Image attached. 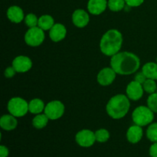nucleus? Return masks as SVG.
Returning a JSON list of instances; mask_svg holds the SVG:
<instances>
[{
    "label": "nucleus",
    "instance_id": "nucleus-31",
    "mask_svg": "<svg viewBox=\"0 0 157 157\" xmlns=\"http://www.w3.org/2000/svg\"><path fill=\"white\" fill-rule=\"evenodd\" d=\"M149 153L151 157H157V143H153L150 146Z\"/></svg>",
    "mask_w": 157,
    "mask_h": 157
},
{
    "label": "nucleus",
    "instance_id": "nucleus-21",
    "mask_svg": "<svg viewBox=\"0 0 157 157\" xmlns=\"http://www.w3.org/2000/svg\"><path fill=\"white\" fill-rule=\"evenodd\" d=\"M49 121V118L46 116L44 113L36 114L32 119V125L35 129L41 130L44 128L48 125Z\"/></svg>",
    "mask_w": 157,
    "mask_h": 157
},
{
    "label": "nucleus",
    "instance_id": "nucleus-33",
    "mask_svg": "<svg viewBox=\"0 0 157 157\" xmlns=\"http://www.w3.org/2000/svg\"><path fill=\"white\" fill-rule=\"evenodd\" d=\"M156 63H157V57H156Z\"/></svg>",
    "mask_w": 157,
    "mask_h": 157
},
{
    "label": "nucleus",
    "instance_id": "nucleus-23",
    "mask_svg": "<svg viewBox=\"0 0 157 157\" xmlns=\"http://www.w3.org/2000/svg\"><path fill=\"white\" fill-rule=\"evenodd\" d=\"M95 133V137H96V141L101 144H104V143L107 142L110 137V132L104 128L99 129L97 130Z\"/></svg>",
    "mask_w": 157,
    "mask_h": 157
},
{
    "label": "nucleus",
    "instance_id": "nucleus-24",
    "mask_svg": "<svg viewBox=\"0 0 157 157\" xmlns=\"http://www.w3.org/2000/svg\"><path fill=\"white\" fill-rule=\"evenodd\" d=\"M147 137L152 143H157V122L152 123L147 130Z\"/></svg>",
    "mask_w": 157,
    "mask_h": 157
},
{
    "label": "nucleus",
    "instance_id": "nucleus-3",
    "mask_svg": "<svg viewBox=\"0 0 157 157\" xmlns=\"http://www.w3.org/2000/svg\"><path fill=\"white\" fill-rule=\"evenodd\" d=\"M130 100L125 94L114 95L107 102L106 111L110 117L114 120L124 118L130 108Z\"/></svg>",
    "mask_w": 157,
    "mask_h": 157
},
{
    "label": "nucleus",
    "instance_id": "nucleus-2",
    "mask_svg": "<svg viewBox=\"0 0 157 157\" xmlns=\"http://www.w3.org/2000/svg\"><path fill=\"white\" fill-rule=\"evenodd\" d=\"M123 35L117 29H110L101 37L100 49L104 55L112 57L120 52L123 45Z\"/></svg>",
    "mask_w": 157,
    "mask_h": 157
},
{
    "label": "nucleus",
    "instance_id": "nucleus-14",
    "mask_svg": "<svg viewBox=\"0 0 157 157\" xmlns=\"http://www.w3.org/2000/svg\"><path fill=\"white\" fill-rule=\"evenodd\" d=\"M143 136H144V130L142 127L136 124H133L129 127L126 133L127 141L133 144H138L142 140Z\"/></svg>",
    "mask_w": 157,
    "mask_h": 157
},
{
    "label": "nucleus",
    "instance_id": "nucleus-12",
    "mask_svg": "<svg viewBox=\"0 0 157 157\" xmlns=\"http://www.w3.org/2000/svg\"><path fill=\"white\" fill-rule=\"evenodd\" d=\"M72 23L79 29H83L88 25L90 21L89 14L85 10L81 9H76L71 16Z\"/></svg>",
    "mask_w": 157,
    "mask_h": 157
},
{
    "label": "nucleus",
    "instance_id": "nucleus-27",
    "mask_svg": "<svg viewBox=\"0 0 157 157\" xmlns=\"http://www.w3.org/2000/svg\"><path fill=\"white\" fill-rule=\"evenodd\" d=\"M147 107L153 111L154 113H157V92L151 94L147 98Z\"/></svg>",
    "mask_w": 157,
    "mask_h": 157
},
{
    "label": "nucleus",
    "instance_id": "nucleus-18",
    "mask_svg": "<svg viewBox=\"0 0 157 157\" xmlns=\"http://www.w3.org/2000/svg\"><path fill=\"white\" fill-rule=\"evenodd\" d=\"M45 104L44 101L39 98H34L29 102V110L32 114H39L44 113Z\"/></svg>",
    "mask_w": 157,
    "mask_h": 157
},
{
    "label": "nucleus",
    "instance_id": "nucleus-9",
    "mask_svg": "<svg viewBox=\"0 0 157 157\" xmlns=\"http://www.w3.org/2000/svg\"><path fill=\"white\" fill-rule=\"evenodd\" d=\"M117 73L111 67H107L101 69L97 75V81L98 84L104 87L113 84L116 79Z\"/></svg>",
    "mask_w": 157,
    "mask_h": 157
},
{
    "label": "nucleus",
    "instance_id": "nucleus-5",
    "mask_svg": "<svg viewBox=\"0 0 157 157\" xmlns=\"http://www.w3.org/2000/svg\"><path fill=\"white\" fill-rule=\"evenodd\" d=\"M7 109L9 113L15 117H22L29 112V103L20 97H15L9 101Z\"/></svg>",
    "mask_w": 157,
    "mask_h": 157
},
{
    "label": "nucleus",
    "instance_id": "nucleus-22",
    "mask_svg": "<svg viewBox=\"0 0 157 157\" xmlns=\"http://www.w3.org/2000/svg\"><path fill=\"white\" fill-rule=\"evenodd\" d=\"M125 6V0H108L107 2V7L112 12H120L124 9Z\"/></svg>",
    "mask_w": 157,
    "mask_h": 157
},
{
    "label": "nucleus",
    "instance_id": "nucleus-4",
    "mask_svg": "<svg viewBox=\"0 0 157 157\" xmlns=\"http://www.w3.org/2000/svg\"><path fill=\"white\" fill-rule=\"evenodd\" d=\"M154 113L147 106H139L132 113V121L136 125L145 127L153 123Z\"/></svg>",
    "mask_w": 157,
    "mask_h": 157
},
{
    "label": "nucleus",
    "instance_id": "nucleus-13",
    "mask_svg": "<svg viewBox=\"0 0 157 157\" xmlns=\"http://www.w3.org/2000/svg\"><path fill=\"white\" fill-rule=\"evenodd\" d=\"M67 35L66 27L61 23H55L49 30V37L54 42H59L64 40Z\"/></svg>",
    "mask_w": 157,
    "mask_h": 157
},
{
    "label": "nucleus",
    "instance_id": "nucleus-11",
    "mask_svg": "<svg viewBox=\"0 0 157 157\" xmlns=\"http://www.w3.org/2000/svg\"><path fill=\"white\" fill-rule=\"evenodd\" d=\"M12 66L15 69L17 73H25L32 67V61L29 57L18 55L14 58Z\"/></svg>",
    "mask_w": 157,
    "mask_h": 157
},
{
    "label": "nucleus",
    "instance_id": "nucleus-32",
    "mask_svg": "<svg viewBox=\"0 0 157 157\" xmlns=\"http://www.w3.org/2000/svg\"><path fill=\"white\" fill-rule=\"evenodd\" d=\"M9 155V150L7 147L4 145L0 146V157H8Z\"/></svg>",
    "mask_w": 157,
    "mask_h": 157
},
{
    "label": "nucleus",
    "instance_id": "nucleus-1",
    "mask_svg": "<svg viewBox=\"0 0 157 157\" xmlns=\"http://www.w3.org/2000/svg\"><path fill=\"white\" fill-rule=\"evenodd\" d=\"M110 67L117 75H130L136 73L140 67V60L134 53L120 52L110 58Z\"/></svg>",
    "mask_w": 157,
    "mask_h": 157
},
{
    "label": "nucleus",
    "instance_id": "nucleus-29",
    "mask_svg": "<svg viewBox=\"0 0 157 157\" xmlns=\"http://www.w3.org/2000/svg\"><path fill=\"white\" fill-rule=\"evenodd\" d=\"M16 73L17 71H15V69L12 66H11V67H8L5 70L4 76L6 77V78H12L15 76Z\"/></svg>",
    "mask_w": 157,
    "mask_h": 157
},
{
    "label": "nucleus",
    "instance_id": "nucleus-6",
    "mask_svg": "<svg viewBox=\"0 0 157 157\" xmlns=\"http://www.w3.org/2000/svg\"><path fill=\"white\" fill-rule=\"evenodd\" d=\"M45 35L44 31L38 26L29 28L25 35V41L26 44L31 47H38L41 45L44 41Z\"/></svg>",
    "mask_w": 157,
    "mask_h": 157
},
{
    "label": "nucleus",
    "instance_id": "nucleus-26",
    "mask_svg": "<svg viewBox=\"0 0 157 157\" xmlns=\"http://www.w3.org/2000/svg\"><path fill=\"white\" fill-rule=\"evenodd\" d=\"M25 23L29 28H33L38 26V18L33 13H29L25 15L24 19Z\"/></svg>",
    "mask_w": 157,
    "mask_h": 157
},
{
    "label": "nucleus",
    "instance_id": "nucleus-8",
    "mask_svg": "<svg viewBox=\"0 0 157 157\" xmlns=\"http://www.w3.org/2000/svg\"><path fill=\"white\" fill-rule=\"evenodd\" d=\"M75 141L81 147L88 148L92 147L96 142L95 133L90 130L84 129L76 133Z\"/></svg>",
    "mask_w": 157,
    "mask_h": 157
},
{
    "label": "nucleus",
    "instance_id": "nucleus-16",
    "mask_svg": "<svg viewBox=\"0 0 157 157\" xmlns=\"http://www.w3.org/2000/svg\"><path fill=\"white\" fill-rule=\"evenodd\" d=\"M6 15H7V18H9L11 22L15 23V24L21 23V21H24L25 17L21 8H20L18 6H10L8 9Z\"/></svg>",
    "mask_w": 157,
    "mask_h": 157
},
{
    "label": "nucleus",
    "instance_id": "nucleus-19",
    "mask_svg": "<svg viewBox=\"0 0 157 157\" xmlns=\"http://www.w3.org/2000/svg\"><path fill=\"white\" fill-rule=\"evenodd\" d=\"M142 71L147 78L157 80V63L147 62L142 67Z\"/></svg>",
    "mask_w": 157,
    "mask_h": 157
},
{
    "label": "nucleus",
    "instance_id": "nucleus-15",
    "mask_svg": "<svg viewBox=\"0 0 157 157\" xmlns=\"http://www.w3.org/2000/svg\"><path fill=\"white\" fill-rule=\"evenodd\" d=\"M107 0H89L87 10L94 15H99L104 12L107 8Z\"/></svg>",
    "mask_w": 157,
    "mask_h": 157
},
{
    "label": "nucleus",
    "instance_id": "nucleus-28",
    "mask_svg": "<svg viewBox=\"0 0 157 157\" xmlns=\"http://www.w3.org/2000/svg\"><path fill=\"white\" fill-rule=\"evenodd\" d=\"M147 79V78L146 77V75H144V73L142 71L140 72H137V73H136V75H135V76H134V81H136V82L140 83V84H144Z\"/></svg>",
    "mask_w": 157,
    "mask_h": 157
},
{
    "label": "nucleus",
    "instance_id": "nucleus-10",
    "mask_svg": "<svg viewBox=\"0 0 157 157\" xmlns=\"http://www.w3.org/2000/svg\"><path fill=\"white\" fill-rule=\"evenodd\" d=\"M144 93V90L143 84L136 82L134 80L127 84L126 88V95L131 101H139L140 98H142Z\"/></svg>",
    "mask_w": 157,
    "mask_h": 157
},
{
    "label": "nucleus",
    "instance_id": "nucleus-25",
    "mask_svg": "<svg viewBox=\"0 0 157 157\" xmlns=\"http://www.w3.org/2000/svg\"><path fill=\"white\" fill-rule=\"evenodd\" d=\"M143 87H144V91L147 92L149 94L155 93L157 90V84L156 81L153 79L147 78L145 81V82L143 84Z\"/></svg>",
    "mask_w": 157,
    "mask_h": 157
},
{
    "label": "nucleus",
    "instance_id": "nucleus-17",
    "mask_svg": "<svg viewBox=\"0 0 157 157\" xmlns=\"http://www.w3.org/2000/svg\"><path fill=\"white\" fill-rule=\"evenodd\" d=\"M18 126L17 117L12 114H4L0 118V127L6 131H12Z\"/></svg>",
    "mask_w": 157,
    "mask_h": 157
},
{
    "label": "nucleus",
    "instance_id": "nucleus-7",
    "mask_svg": "<svg viewBox=\"0 0 157 157\" xmlns=\"http://www.w3.org/2000/svg\"><path fill=\"white\" fill-rule=\"evenodd\" d=\"M65 107L61 101L55 100L48 103L45 105L44 113L51 121L58 120L64 115Z\"/></svg>",
    "mask_w": 157,
    "mask_h": 157
},
{
    "label": "nucleus",
    "instance_id": "nucleus-20",
    "mask_svg": "<svg viewBox=\"0 0 157 157\" xmlns=\"http://www.w3.org/2000/svg\"><path fill=\"white\" fill-rule=\"evenodd\" d=\"M55 24V20L50 15H43L38 18V26L43 31H49Z\"/></svg>",
    "mask_w": 157,
    "mask_h": 157
},
{
    "label": "nucleus",
    "instance_id": "nucleus-30",
    "mask_svg": "<svg viewBox=\"0 0 157 157\" xmlns=\"http://www.w3.org/2000/svg\"><path fill=\"white\" fill-rule=\"evenodd\" d=\"M144 0H125L126 5L130 7H138L144 3Z\"/></svg>",
    "mask_w": 157,
    "mask_h": 157
}]
</instances>
